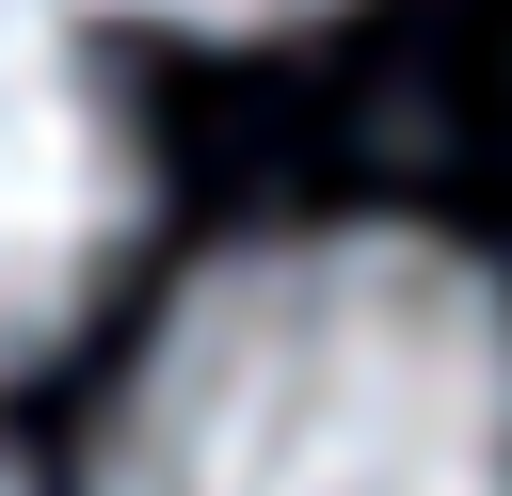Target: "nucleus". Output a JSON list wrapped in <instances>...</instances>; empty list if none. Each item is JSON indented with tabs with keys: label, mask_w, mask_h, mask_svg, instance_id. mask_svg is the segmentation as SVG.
<instances>
[{
	"label": "nucleus",
	"mask_w": 512,
	"mask_h": 496,
	"mask_svg": "<svg viewBox=\"0 0 512 496\" xmlns=\"http://www.w3.org/2000/svg\"><path fill=\"white\" fill-rule=\"evenodd\" d=\"M96 496H512V288L416 224L240 240L160 304Z\"/></svg>",
	"instance_id": "f257e3e1"
},
{
	"label": "nucleus",
	"mask_w": 512,
	"mask_h": 496,
	"mask_svg": "<svg viewBox=\"0 0 512 496\" xmlns=\"http://www.w3.org/2000/svg\"><path fill=\"white\" fill-rule=\"evenodd\" d=\"M128 224H144V144L96 48L48 0H0V384L112 288Z\"/></svg>",
	"instance_id": "f03ea898"
},
{
	"label": "nucleus",
	"mask_w": 512,
	"mask_h": 496,
	"mask_svg": "<svg viewBox=\"0 0 512 496\" xmlns=\"http://www.w3.org/2000/svg\"><path fill=\"white\" fill-rule=\"evenodd\" d=\"M96 16H176V32H272V16H320V0H96Z\"/></svg>",
	"instance_id": "7ed1b4c3"
},
{
	"label": "nucleus",
	"mask_w": 512,
	"mask_h": 496,
	"mask_svg": "<svg viewBox=\"0 0 512 496\" xmlns=\"http://www.w3.org/2000/svg\"><path fill=\"white\" fill-rule=\"evenodd\" d=\"M0 496H16V480H0Z\"/></svg>",
	"instance_id": "20e7f679"
}]
</instances>
